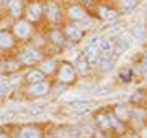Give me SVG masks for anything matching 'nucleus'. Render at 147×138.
Here are the masks:
<instances>
[{"label": "nucleus", "mask_w": 147, "mask_h": 138, "mask_svg": "<svg viewBox=\"0 0 147 138\" xmlns=\"http://www.w3.org/2000/svg\"><path fill=\"white\" fill-rule=\"evenodd\" d=\"M54 76H56V81L62 85H74L79 79V76L74 69V64L70 61H59Z\"/></svg>", "instance_id": "4"}, {"label": "nucleus", "mask_w": 147, "mask_h": 138, "mask_svg": "<svg viewBox=\"0 0 147 138\" xmlns=\"http://www.w3.org/2000/svg\"><path fill=\"white\" fill-rule=\"evenodd\" d=\"M25 92L28 97H33V99L44 97L51 92V82H49V79H44L41 82H34V84H25Z\"/></svg>", "instance_id": "9"}, {"label": "nucleus", "mask_w": 147, "mask_h": 138, "mask_svg": "<svg viewBox=\"0 0 147 138\" xmlns=\"http://www.w3.org/2000/svg\"><path fill=\"white\" fill-rule=\"evenodd\" d=\"M23 2H26V0H23Z\"/></svg>", "instance_id": "33"}, {"label": "nucleus", "mask_w": 147, "mask_h": 138, "mask_svg": "<svg viewBox=\"0 0 147 138\" xmlns=\"http://www.w3.org/2000/svg\"><path fill=\"white\" fill-rule=\"evenodd\" d=\"M84 56L87 58V61H88V64L92 66V68H96V64H98V61H100L101 51L98 49V46H87Z\"/></svg>", "instance_id": "19"}, {"label": "nucleus", "mask_w": 147, "mask_h": 138, "mask_svg": "<svg viewBox=\"0 0 147 138\" xmlns=\"http://www.w3.org/2000/svg\"><path fill=\"white\" fill-rule=\"evenodd\" d=\"M57 64H59V61L56 58H53V56H44V58L36 64V68L39 69L46 77H49V76H54L56 69H57Z\"/></svg>", "instance_id": "13"}, {"label": "nucleus", "mask_w": 147, "mask_h": 138, "mask_svg": "<svg viewBox=\"0 0 147 138\" xmlns=\"http://www.w3.org/2000/svg\"><path fill=\"white\" fill-rule=\"evenodd\" d=\"M0 138H10V135H8L5 130H2V128H0Z\"/></svg>", "instance_id": "28"}, {"label": "nucleus", "mask_w": 147, "mask_h": 138, "mask_svg": "<svg viewBox=\"0 0 147 138\" xmlns=\"http://www.w3.org/2000/svg\"><path fill=\"white\" fill-rule=\"evenodd\" d=\"M113 115H115L119 122H127L129 120V107L121 104V105H116L113 109Z\"/></svg>", "instance_id": "23"}, {"label": "nucleus", "mask_w": 147, "mask_h": 138, "mask_svg": "<svg viewBox=\"0 0 147 138\" xmlns=\"http://www.w3.org/2000/svg\"><path fill=\"white\" fill-rule=\"evenodd\" d=\"M95 122L96 125L106 132V130H111V123H110V112H100V113H96V118H95Z\"/></svg>", "instance_id": "22"}, {"label": "nucleus", "mask_w": 147, "mask_h": 138, "mask_svg": "<svg viewBox=\"0 0 147 138\" xmlns=\"http://www.w3.org/2000/svg\"><path fill=\"white\" fill-rule=\"evenodd\" d=\"M142 0H118V10L119 13H131L132 10H136L139 3H141Z\"/></svg>", "instance_id": "21"}, {"label": "nucleus", "mask_w": 147, "mask_h": 138, "mask_svg": "<svg viewBox=\"0 0 147 138\" xmlns=\"http://www.w3.org/2000/svg\"><path fill=\"white\" fill-rule=\"evenodd\" d=\"M44 20L51 27H61L64 23L62 7L56 0H44Z\"/></svg>", "instance_id": "5"}, {"label": "nucleus", "mask_w": 147, "mask_h": 138, "mask_svg": "<svg viewBox=\"0 0 147 138\" xmlns=\"http://www.w3.org/2000/svg\"><path fill=\"white\" fill-rule=\"evenodd\" d=\"M121 138H136V135H126V137H121Z\"/></svg>", "instance_id": "30"}, {"label": "nucleus", "mask_w": 147, "mask_h": 138, "mask_svg": "<svg viewBox=\"0 0 147 138\" xmlns=\"http://www.w3.org/2000/svg\"><path fill=\"white\" fill-rule=\"evenodd\" d=\"M95 2H96V0H79V3L82 7H85L87 10H88V8H92V7L95 5Z\"/></svg>", "instance_id": "27"}, {"label": "nucleus", "mask_w": 147, "mask_h": 138, "mask_svg": "<svg viewBox=\"0 0 147 138\" xmlns=\"http://www.w3.org/2000/svg\"><path fill=\"white\" fill-rule=\"evenodd\" d=\"M18 41L15 40L10 28H2L0 30V53H11L16 48Z\"/></svg>", "instance_id": "11"}, {"label": "nucleus", "mask_w": 147, "mask_h": 138, "mask_svg": "<svg viewBox=\"0 0 147 138\" xmlns=\"http://www.w3.org/2000/svg\"><path fill=\"white\" fill-rule=\"evenodd\" d=\"M72 64H74V69H75V72H77L79 77H90L92 76V69L93 68L88 64V61L84 56V53L79 54L75 58V63H72Z\"/></svg>", "instance_id": "14"}, {"label": "nucleus", "mask_w": 147, "mask_h": 138, "mask_svg": "<svg viewBox=\"0 0 147 138\" xmlns=\"http://www.w3.org/2000/svg\"><path fill=\"white\" fill-rule=\"evenodd\" d=\"M96 46H98V49H100L101 53H115V40H111V38H101V40H98Z\"/></svg>", "instance_id": "24"}, {"label": "nucleus", "mask_w": 147, "mask_h": 138, "mask_svg": "<svg viewBox=\"0 0 147 138\" xmlns=\"http://www.w3.org/2000/svg\"><path fill=\"white\" fill-rule=\"evenodd\" d=\"M2 16H3V8H0V20H2Z\"/></svg>", "instance_id": "31"}, {"label": "nucleus", "mask_w": 147, "mask_h": 138, "mask_svg": "<svg viewBox=\"0 0 147 138\" xmlns=\"http://www.w3.org/2000/svg\"><path fill=\"white\" fill-rule=\"evenodd\" d=\"M34 30L36 27L31 25L28 20L25 18H18V20H13V25L10 27V31L13 33V36L18 43H25V41H30L34 35Z\"/></svg>", "instance_id": "3"}, {"label": "nucleus", "mask_w": 147, "mask_h": 138, "mask_svg": "<svg viewBox=\"0 0 147 138\" xmlns=\"http://www.w3.org/2000/svg\"><path fill=\"white\" fill-rule=\"evenodd\" d=\"M46 54L42 53V49L36 44H26L25 48H21L18 53L15 54L16 61L21 64V68H33V66H36L42 58H44Z\"/></svg>", "instance_id": "1"}, {"label": "nucleus", "mask_w": 147, "mask_h": 138, "mask_svg": "<svg viewBox=\"0 0 147 138\" xmlns=\"http://www.w3.org/2000/svg\"><path fill=\"white\" fill-rule=\"evenodd\" d=\"M64 12V21H72V23H82L88 18V10L82 7L79 2H72L69 3L65 8H62Z\"/></svg>", "instance_id": "6"}, {"label": "nucleus", "mask_w": 147, "mask_h": 138, "mask_svg": "<svg viewBox=\"0 0 147 138\" xmlns=\"http://www.w3.org/2000/svg\"><path fill=\"white\" fill-rule=\"evenodd\" d=\"M51 138H56V137H51Z\"/></svg>", "instance_id": "32"}, {"label": "nucleus", "mask_w": 147, "mask_h": 138, "mask_svg": "<svg viewBox=\"0 0 147 138\" xmlns=\"http://www.w3.org/2000/svg\"><path fill=\"white\" fill-rule=\"evenodd\" d=\"M115 63H116V56L113 53H101L100 61H98V64H96V68H100L101 72H108V71L113 69Z\"/></svg>", "instance_id": "16"}, {"label": "nucleus", "mask_w": 147, "mask_h": 138, "mask_svg": "<svg viewBox=\"0 0 147 138\" xmlns=\"http://www.w3.org/2000/svg\"><path fill=\"white\" fill-rule=\"evenodd\" d=\"M21 18L28 20L34 27L44 21V0H26Z\"/></svg>", "instance_id": "2"}, {"label": "nucleus", "mask_w": 147, "mask_h": 138, "mask_svg": "<svg viewBox=\"0 0 147 138\" xmlns=\"http://www.w3.org/2000/svg\"><path fill=\"white\" fill-rule=\"evenodd\" d=\"M134 77H136V71H134V68L129 66V64L119 68V71H118V79H119L123 84H129V82H132Z\"/></svg>", "instance_id": "17"}, {"label": "nucleus", "mask_w": 147, "mask_h": 138, "mask_svg": "<svg viewBox=\"0 0 147 138\" xmlns=\"http://www.w3.org/2000/svg\"><path fill=\"white\" fill-rule=\"evenodd\" d=\"M61 28H62V33L64 36L67 38L69 43H80L82 40L85 38V31L84 28L80 27L79 23H72V21H64L62 25H61Z\"/></svg>", "instance_id": "8"}, {"label": "nucleus", "mask_w": 147, "mask_h": 138, "mask_svg": "<svg viewBox=\"0 0 147 138\" xmlns=\"http://www.w3.org/2000/svg\"><path fill=\"white\" fill-rule=\"evenodd\" d=\"M131 104H132V107H144V104H146V92L144 90L134 92L131 97Z\"/></svg>", "instance_id": "26"}, {"label": "nucleus", "mask_w": 147, "mask_h": 138, "mask_svg": "<svg viewBox=\"0 0 147 138\" xmlns=\"http://www.w3.org/2000/svg\"><path fill=\"white\" fill-rule=\"evenodd\" d=\"M129 120L136 125H142L146 120V109L144 107H132L129 109Z\"/></svg>", "instance_id": "20"}, {"label": "nucleus", "mask_w": 147, "mask_h": 138, "mask_svg": "<svg viewBox=\"0 0 147 138\" xmlns=\"http://www.w3.org/2000/svg\"><path fill=\"white\" fill-rule=\"evenodd\" d=\"M20 138H42V130L38 125H25L20 130Z\"/></svg>", "instance_id": "18"}, {"label": "nucleus", "mask_w": 147, "mask_h": 138, "mask_svg": "<svg viewBox=\"0 0 147 138\" xmlns=\"http://www.w3.org/2000/svg\"><path fill=\"white\" fill-rule=\"evenodd\" d=\"M7 2H8V0H0V8H5Z\"/></svg>", "instance_id": "29"}, {"label": "nucleus", "mask_w": 147, "mask_h": 138, "mask_svg": "<svg viewBox=\"0 0 147 138\" xmlns=\"http://www.w3.org/2000/svg\"><path fill=\"white\" fill-rule=\"evenodd\" d=\"M44 79H47V77L42 74L36 66L26 68V71L21 76V82H23V84H34V82H41V81H44Z\"/></svg>", "instance_id": "15"}, {"label": "nucleus", "mask_w": 147, "mask_h": 138, "mask_svg": "<svg viewBox=\"0 0 147 138\" xmlns=\"http://www.w3.org/2000/svg\"><path fill=\"white\" fill-rule=\"evenodd\" d=\"M46 40H47L49 44H53L54 48H59V49L65 48L69 44L67 38L64 36L62 28L61 27H51L49 28V30H47V35H46Z\"/></svg>", "instance_id": "10"}, {"label": "nucleus", "mask_w": 147, "mask_h": 138, "mask_svg": "<svg viewBox=\"0 0 147 138\" xmlns=\"http://www.w3.org/2000/svg\"><path fill=\"white\" fill-rule=\"evenodd\" d=\"M11 90L8 76H0V99H5L8 96V92Z\"/></svg>", "instance_id": "25"}, {"label": "nucleus", "mask_w": 147, "mask_h": 138, "mask_svg": "<svg viewBox=\"0 0 147 138\" xmlns=\"http://www.w3.org/2000/svg\"><path fill=\"white\" fill-rule=\"evenodd\" d=\"M93 8V15L101 21H113L121 15L118 7L111 5V3H100V2H95Z\"/></svg>", "instance_id": "7"}, {"label": "nucleus", "mask_w": 147, "mask_h": 138, "mask_svg": "<svg viewBox=\"0 0 147 138\" xmlns=\"http://www.w3.org/2000/svg\"><path fill=\"white\" fill-rule=\"evenodd\" d=\"M23 8H25V2L23 0H8L3 12L10 16L11 20H18V18L23 16Z\"/></svg>", "instance_id": "12"}]
</instances>
